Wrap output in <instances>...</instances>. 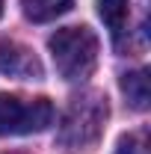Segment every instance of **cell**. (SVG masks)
I'll return each mask as SVG.
<instances>
[{"label":"cell","instance_id":"obj_9","mask_svg":"<svg viewBox=\"0 0 151 154\" xmlns=\"http://www.w3.org/2000/svg\"><path fill=\"white\" fill-rule=\"evenodd\" d=\"M0 15H3V0H0Z\"/></svg>","mask_w":151,"mask_h":154},{"label":"cell","instance_id":"obj_1","mask_svg":"<svg viewBox=\"0 0 151 154\" xmlns=\"http://www.w3.org/2000/svg\"><path fill=\"white\" fill-rule=\"evenodd\" d=\"M107 98L101 92H83L74 95L68 110L62 116V125H59V148H65V154H83L89 151L95 142L104 134V125H107Z\"/></svg>","mask_w":151,"mask_h":154},{"label":"cell","instance_id":"obj_5","mask_svg":"<svg viewBox=\"0 0 151 154\" xmlns=\"http://www.w3.org/2000/svg\"><path fill=\"white\" fill-rule=\"evenodd\" d=\"M74 0H21L24 6V15L33 21V24H48V21H57L59 15H65L71 9Z\"/></svg>","mask_w":151,"mask_h":154},{"label":"cell","instance_id":"obj_7","mask_svg":"<svg viewBox=\"0 0 151 154\" xmlns=\"http://www.w3.org/2000/svg\"><path fill=\"white\" fill-rule=\"evenodd\" d=\"M98 15L110 27V33L119 36L128 24V15H131V0H98Z\"/></svg>","mask_w":151,"mask_h":154},{"label":"cell","instance_id":"obj_8","mask_svg":"<svg viewBox=\"0 0 151 154\" xmlns=\"http://www.w3.org/2000/svg\"><path fill=\"white\" fill-rule=\"evenodd\" d=\"M116 154H148V148H145V134H128V136H122Z\"/></svg>","mask_w":151,"mask_h":154},{"label":"cell","instance_id":"obj_4","mask_svg":"<svg viewBox=\"0 0 151 154\" xmlns=\"http://www.w3.org/2000/svg\"><path fill=\"white\" fill-rule=\"evenodd\" d=\"M0 74L9 77H42V62L30 48H24L18 42L3 38L0 42Z\"/></svg>","mask_w":151,"mask_h":154},{"label":"cell","instance_id":"obj_3","mask_svg":"<svg viewBox=\"0 0 151 154\" xmlns=\"http://www.w3.org/2000/svg\"><path fill=\"white\" fill-rule=\"evenodd\" d=\"M54 104L51 98H21L0 95V136H27L42 134L54 125Z\"/></svg>","mask_w":151,"mask_h":154},{"label":"cell","instance_id":"obj_2","mask_svg":"<svg viewBox=\"0 0 151 154\" xmlns=\"http://www.w3.org/2000/svg\"><path fill=\"white\" fill-rule=\"evenodd\" d=\"M48 48L59 77L65 80H86L95 71L98 54H101L98 36L89 27H62L51 36Z\"/></svg>","mask_w":151,"mask_h":154},{"label":"cell","instance_id":"obj_6","mask_svg":"<svg viewBox=\"0 0 151 154\" xmlns=\"http://www.w3.org/2000/svg\"><path fill=\"white\" fill-rule=\"evenodd\" d=\"M122 92L128 95L133 110H145L151 101V86H148V71H131L122 77Z\"/></svg>","mask_w":151,"mask_h":154}]
</instances>
